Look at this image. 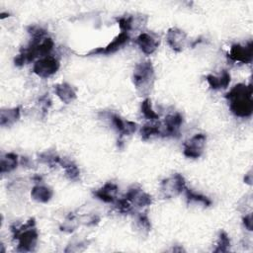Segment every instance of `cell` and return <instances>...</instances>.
<instances>
[{
	"instance_id": "cell-1",
	"label": "cell",
	"mask_w": 253,
	"mask_h": 253,
	"mask_svg": "<svg viewBox=\"0 0 253 253\" xmlns=\"http://www.w3.org/2000/svg\"><path fill=\"white\" fill-rule=\"evenodd\" d=\"M231 112L240 118L251 116L253 111L252 87L251 85L237 84L226 95Z\"/></svg>"
},
{
	"instance_id": "cell-2",
	"label": "cell",
	"mask_w": 253,
	"mask_h": 253,
	"mask_svg": "<svg viewBox=\"0 0 253 253\" xmlns=\"http://www.w3.org/2000/svg\"><path fill=\"white\" fill-rule=\"evenodd\" d=\"M14 239L18 240L17 250L20 252L33 251L38 241V231L35 228V219L30 218L21 226H11Z\"/></svg>"
},
{
	"instance_id": "cell-3",
	"label": "cell",
	"mask_w": 253,
	"mask_h": 253,
	"mask_svg": "<svg viewBox=\"0 0 253 253\" xmlns=\"http://www.w3.org/2000/svg\"><path fill=\"white\" fill-rule=\"evenodd\" d=\"M154 69L150 61L138 63L133 71L132 81L135 88L141 94H147L153 86L154 82Z\"/></svg>"
},
{
	"instance_id": "cell-4",
	"label": "cell",
	"mask_w": 253,
	"mask_h": 253,
	"mask_svg": "<svg viewBox=\"0 0 253 253\" xmlns=\"http://www.w3.org/2000/svg\"><path fill=\"white\" fill-rule=\"evenodd\" d=\"M186 189L185 179L180 174H175L164 179L160 185V191L164 198L170 199L176 197Z\"/></svg>"
},
{
	"instance_id": "cell-5",
	"label": "cell",
	"mask_w": 253,
	"mask_h": 253,
	"mask_svg": "<svg viewBox=\"0 0 253 253\" xmlns=\"http://www.w3.org/2000/svg\"><path fill=\"white\" fill-rule=\"evenodd\" d=\"M58 69H59V62L55 57L51 55H47L40 58L35 62L33 67L34 73L42 78H46L51 76Z\"/></svg>"
},
{
	"instance_id": "cell-6",
	"label": "cell",
	"mask_w": 253,
	"mask_h": 253,
	"mask_svg": "<svg viewBox=\"0 0 253 253\" xmlns=\"http://www.w3.org/2000/svg\"><path fill=\"white\" fill-rule=\"evenodd\" d=\"M253 56V44L249 42L246 45L235 43L230 47L228 52V58L233 62L249 63L252 61Z\"/></svg>"
},
{
	"instance_id": "cell-7",
	"label": "cell",
	"mask_w": 253,
	"mask_h": 253,
	"mask_svg": "<svg viewBox=\"0 0 253 253\" xmlns=\"http://www.w3.org/2000/svg\"><path fill=\"white\" fill-rule=\"evenodd\" d=\"M207 137L203 133L195 134L184 143V154L189 158H198L202 155L206 146Z\"/></svg>"
},
{
	"instance_id": "cell-8",
	"label": "cell",
	"mask_w": 253,
	"mask_h": 253,
	"mask_svg": "<svg viewBox=\"0 0 253 253\" xmlns=\"http://www.w3.org/2000/svg\"><path fill=\"white\" fill-rule=\"evenodd\" d=\"M125 198L128 200L131 203V205H134L137 208L147 207V206H150V204L152 203L151 196L143 192L141 188L136 185L128 189Z\"/></svg>"
},
{
	"instance_id": "cell-9",
	"label": "cell",
	"mask_w": 253,
	"mask_h": 253,
	"mask_svg": "<svg viewBox=\"0 0 253 253\" xmlns=\"http://www.w3.org/2000/svg\"><path fill=\"white\" fill-rule=\"evenodd\" d=\"M128 41H129V36L127 35V33L122 32L118 37H116V39L112 42H110L105 47H98L96 49L94 48V49L90 50L87 54L88 55H93V54H109V53H113V52L119 50Z\"/></svg>"
},
{
	"instance_id": "cell-10",
	"label": "cell",
	"mask_w": 253,
	"mask_h": 253,
	"mask_svg": "<svg viewBox=\"0 0 253 253\" xmlns=\"http://www.w3.org/2000/svg\"><path fill=\"white\" fill-rule=\"evenodd\" d=\"M166 41L172 49L175 51H181L186 46L187 35L180 29L172 28L167 32Z\"/></svg>"
},
{
	"instance_id": "cell-11",
	"label": "cell",
	"mask_w": 253,
	"mask_h": 253,
	"mask_svg": "<svg viewBox=\"0 0 253 253\" xmlns=\"http://www.w3.org/2000/svg\"><path fill=\"white\" fill-rule=\"evenodd\" d=\"M183 124V117L179 113L168 115L164 121L162 128L163 136H179V128Z\"/></svg>"
},
{
	"instance_id": "cell-12",
	"label": "cell",
	"mask_w": 253,
	"mask_h": 253,
	"mask_svg": "<svg viewBox=\"0 0 253 253\" xmlns=\"http://www.w3.org/2000/svg\"><path fill=\"white\" fill-rule=\"evenodd\" d=\"M108 114H109L110 121H111L112 125L118 130L121 137H123L124 135H129L136 130L137 125L135 123L129 122V121H124L118 115H115L112 113L111 114L108 113Z\"/></svg>"
},
{
	"instance_id": "cell-13",
	"label": "cell",
	"mask_w": 253,
	"mask_h": 253,
	"mask_svg": "<svg viewBox=\"0 0 253 253\" xmlns=\"http://www.w3.org/2000/svg\"><path fill=\"white\" fill-rule=\"evenodd\" d=\"M136 43L143 53L151 54L158 47L159 40L156 39L153 35H150L147 33H142L137 37Z\"/></svg>"
},
{
	"instance_id": "cell-14",
	"label": "cell",
	"mask_w": 253,
	"mask_h": 253,
	"mask_svg": "<svg viewBox=\"0 0 253 253\" xmlns=\"http://www.w3.org/2000/svg\"><path fill=\"white\" fill-rule=\"evenodd\" d=\"M118 186L115 183L108 182L102 188L94 192V196L105 203H115L117 200Z\"/></svg>"
},
{
	"instance_id": "cell-15",
	"label": "cell",
	"mask_w": 253,
	"mask_h": 253,
	"mask_svg": "<svg viewBox=\"0 0 253 253\" xmlns=\"http://www.w3.org/2000/svg\"><path fill=\"white\" fill-rule=\"evenodd\" d=\"M54 92L57 97L65 104L71 103L76 98V90L68 83H60L54 86Z\"/></svg>"
},
{
	"instance_id": "cell-16",
	"label": "cell",
	"mask_w": 253,
	"mask_h": 253,
	"mask_svg": "<svg viewBox=\"0 0 253 253\" xmlns=\"http://www.w3.org/2000/svg\"><path fill=\"white\" fill-rule=\"evenodd\" d=\"M207 82L211 86V88L217 90L221 88H226L230 82V74L226 71L223 70L220 74V76H215L212 74H210L206 77Z\"/></svg>"
},
{
	"instance_id": "cell-17",
	"label": "cell",
	"mask_w": 253,
	"mask_h": 253,
	"mask_svg": "<svg viewBox=\"0 0 253 253\" xmlns=\"http://www.w3.org/2000/svg\"><path fill=\"white\" fill-rule=\"evenodd\" d=\"M53 195L52 190L49 187L43 185H37L32 189L31 197L39 203H47Z\"/></svg>"
},
{
	"instance_id": "cell-18",
	"label": "cell",
	"mask_w": 253,
	"mask_h": 253,
	"mask_svg": "<svg viewBox=\"0 0 253 253\" xmlns=\"http://www.w3.org/2000/svg\"><path fill=\"white\" fill-rule=\"evenodd\" d=\"M20 118V107H15L12 109L2 110L0 112V124L1 126H12Z\"/></svg>"
},
{
	"instance_id": "cell-19",
	"label": "cell",
	"mask_w": 253,
	"mask_h": 253,
	"mask_svg": "<svg viewBox=\"0 0 253 253\" xmlns=\"http://www.w3.org/2000/svg\"><path fill=\"white\" fill-rule=\"evenodd\" d=\"M59 164L61 165L62 168H64L65 170V175L69 180L72 181H76L79 179L80 177V170L79 168L76 166V164L74 162H72L71 160L67 159V158H61Z\"/></svg>"
},
{
	"instance_id": "cell-20",
	"label": "cell",
	"mask_w": 253,
	"mask_h": 253,
	"mask_svg": "<svg viewBox=\"0 0 253 253\" xmlns=\"http://www.w3.org/2000/svg\"><path fill=\"white\" fill-rule=\"evenodd\" d=\"M185 194H186V199L188 204L199 205V206H203L204 208H208L211 205V201L208 197L203 196L201 194H197L192 190L185 189Z\"/></svg>"
},
{
	"instance_id": "cell-21",
	"label": "cell",
	"mask_w": 253,
	"mask_h": 253,
	"mask_svg": "<svg viewBox=\"0 0 253 253\" xmlns=\"http://www.w3.org/2000/svg\"><path fill=\"white\" fill-rule=\"evenodd\" d=\"M18 165V155L15 153H6L1 158L0 162V172H10L14 170Z\"/></svg>"
},
{
	"instance_id": "cell-22",
	"label": "cell",
	"mask_w": 253,
	"mask_h": 253,
	"mask_svg": "<svg viewBox=\"0 0 253 253\" xmlns=\"http://www.w3.org/2000/svg\"><path fill=\"white\" fill-rule=\"evenodd\" d=\"M140 135L143 140L153 135H162V127L159 125H145L140 129Z\"/></svg>"
},
{
	"instance_id": "cell-23",
	"label": "cell",
	"mask_w": 253,
	"mask_h": 253,
	"mask_svg": "<svg viewBox=\"0 0 253 253\" xmlns=\"http://www.w3.org/2000/svg\"><path fill=\"white\" fill-rule=\"evenodd\" d=\"M60 157L54 152V151H44L39 155V161L42 163H44L49 166H54L56 164H59Z\"/></svg>"
},
{
	"instance_id": "cell-24",
	"label": "cell",
	"mask_w": 253,
	"mask_h": 253,
	"mask_svg": "<svg viewBox=\"0 0 253 253\" xmlns=\"http://www.w3.org/2000/svg\"><path fill=\"white\" fill-rule=\"evenodd\" d=\"M141 113L142 115L150 120V121H154V120H157L159 118L158 114L155 113V111H153L152 109V106H151V101L149 99H145L142 101L141 103Z\"/></svg>"
},
{
	"instance_id": "cell-25",
	"label": "cell",
	"mask_w": 253,
	"mask_h": 253,
	"mask_svg": "<svg viewBox=\"0 0 253 253\" xmlns=\"http://www.w3.org/2000/svg\"><path fill=\"white\" fill-rule=\"evenodd\" d=\"M229 247H230V239L228 235L226 234V232L220 231L214 252H226Z\"/></svg>"
},
{
	"instance_id": "cell-26",
	"label": "cell",
	"mask_w": 253,
	"mask_h": 253,
	"mask_svg": "<svg viewBox=\"0 0 253 253\" xmlns=\"http://www.w3.org/2000/svg\"><path fill=\"white\" fill-rule=\"evenodd\" d=\"M53 45V41L50 38H45L39 45V56H41V58L47 56L52 50Z\"/></svg>"
},
{
	"instance_id": "cell-27",
	"label": "cell",
	"mask_w": 253,
	"mask_h": 253,
	"mask_svg": "<svg viewBox=\"0 0 253 253\" xmlns=\"http://www.w3.org/2000/svg\"><path fill=\"white\" fill-rule=\"evenodd\" d=\"M136 224H137V227L144 233H148L150 231V228H151V224H150V221H149V218L146 214L144 213H140L137 215L136 217Z\"/></svg>"
},
{
	"instance_id": "cell-28",
	"label": "cell",
	"mask_w": 253,
	"mask_h": 253,
	"mask_svg": "<svg viewBox=\"0 0 253 253\" xmlns=\"http://www.w3.org/2000/svg\"><path fill=\"white\" fill-rule=\"evenodd\" d=\"M117 21L119 23V26H120L122 32L127 33L128 31H130L132 29L134 18L132 16L121 17V18H117Z\"/></svg>"
},
{
	"instance_id": "cell-29",
	"label": "cell",
	"mask_w": 253,
	"mask_h": 253,
	"mask_svg": "<svg viewBox=\"0 0 253 253\" xmlns=\"http://www.w3.org/2000/svg\"><path fill=\"white\" fill-rule=\"evenodd\" d=\"M116 204V208L118 209L119 211L121 212H124V213H128L132 211V205L131 203L126 200L125 197L123 199H120V200H116L115 202Z\"/></svg>"
},
{
	"instance_id": "cell-30",
	"label": "cell",
	"mask_w": 253,
	"mask_h": 253,
	"mask_svg": "<svg viewBox=\"0 0 253 253\" xmlns=\"http://www.w3.org/2000/svg\"><path fill=\"white\" fill-rule=\"evenodd\" d=\"M76 227H77V222H76L75 216L70 213L66 217V219L63 222V224L60 226V229L62 231H65V232H72L73 230H75Z\"/></svg>"
},
{
	"instance_id": "cell-31",
	"label": "cell",
	"mask_w": 253,
	"mask_h": 253,
	"mask_svg": "<svg viewBox=\"0 0 253 253\" xmlns=\"http://www.w3.org/2000/svg\"><path fill=\"white\" fill-rule=\"evenodd\" d=\"M28 32L32 36V38L36 39H43L46 35V31L40 26H30L28 28Z\"/></svg>"
},
{
	"instance_id": "cell-32",
	"label": "cell",
	"mask_w": 253,
	"mask_h": 253,
	"mask_svg": "<svg viewBox=\"0 0 253 253\" xmlns=\"http://www.w3.org/2000/svg\"><path fill=\"white\" fill-rule=\"evenodd\" d=\"M40 103H41V106H42V110H43V113H46V111L48 110V108H49V106H50V103H51V101H50V99L48 98V96H46V95L42 96V97L40 99Z\"/></svg>"
},
{
	"instance_id": "cell-33",
	"label": "cell",
	"mask_w": 253,
	"mask_h": 253,
	"mask_svg": "<svg viewBox=\"0 0 253 253\" xmlns=\"http://www.w3.org/2000/svg\"><path fill=\"white\" fill-rule=\"evenodd\" d=\"M243 224H244V226H245L248 230H252L253 222H252V214H251V213H248V214H246V215L243 217Z\"/></svg>"
},
{
	"instance_id": "cell-34",
	"label": "cell",
	"mask_w": 253,
	"mask_h": 253,
	"mask_svg": "<svg viewBox=\"0 0 253 253\" xmlns=\"http://www.w3.org/2000/svg\"><path fill=\"white\" fill-rule=\"evenodd\" d=\"M244 181H245V183L251 185V182H252V174H251V172H249V173L244 177Z\"/></svg>"
}]
</instances>
